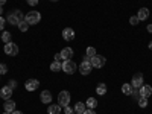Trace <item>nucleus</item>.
Masks as SVG:
<instances>
[{
  "mask_svg": "<svg viewBox=\"0 0 152 114\" xmlns=\"http://www.w3.org/2000/svg\"><path fill=\"white\" fill-rule=\"evenodd\" d=\"M87 108H90V110H94L97 107V99L96 97H88L87 99V102H85Z\"/></svg>",
  "mask_w": 152,
  "mask_h": 114,
  "instance_id": "19",
  "label": "nucleus"
},
{
  "mask_svg": "<svg viewBox=\"0 0 152 114\" xmlns=\"http://www.w3.org/2000/svg\"><path fill=\"white\" fill-rule=\"evenodd\" d=\"M50 2H58V0H50Z\"/></svg>",
  "mask_w": 152,
  "mask_h": 114,
  "instance_id": "41",
  "label": "nucleus"
},
{
  "mask_svg": "<svg viewBox=\"0 0 152 114\" xmlns=\"http://www.w3.org/2000/svg\"><path fill=\"white\" fill-rule=\"evenodd\" d=\"M131 85H132V88H137V90H138V88L143 85V75H142V73H135V75L132 76Z\"/></svg>",
  "mask_w": 152,
  "mask_h": 114,
  "instance_id": "8",
  "label": "nucleus"
},
{
  "mask_svg": "<svg viewBox=\"0 0 152 114\" xmlns=\"http://www.w3.org/2000/svg\"><path fill=\"white\" fill-rule=\"evenodd\" d=\"M73 110L76 111V114H84V111L87 110V105L84 102H76L75 107H73Z\"/></svg>",
  "mask_w": 152,
  "mask_h": 114,
  "instance_id": "18",
  "label": "nucleus"
},
{
  "mask_svg": "<svg viewBox=\"0 0 152 114\" xmlns=\"http://www.w3.org/2000/svg\"><path fill=\"white\" fill-rule=\"evenodd\" d=\"M55 61H62V58H61V53H56V55H55Z\"/></svg>",
  "mask_w": 152,
  "mask_h": 114,
  "instance_id": "34",
  "label": "nucleus"
},
{
  "mask_svg": "<svg viewBox=\"0 0 152 114\" xmlns=\"http://www.w3.org/2000/svg\"><path fill=\"white\" fill-rule=\"evenodd\" d=\"M2 114H11V113H6V111H5V113H2Z\"/></svg>",
  "mask_w": 152,
  "mask_h": 114,
  "instance_id": "40",
  "label": "nucleus"
},
{
  "mask_svg": "<svg viewBox=\"0 0 152 114\" xmlns=\"http://www.w3.org/2000/svg\"><path fill=\"white\" fill-rule=\"evenodd\" d=\"M24 21H26L29 26H34V24H38L41 21V14L38 11H29L26 15H24Z\"/></svg>",
  "mask_w": 152,
  "mask_h": 114,
  "instance_id": "2",
  "label": "nucleus"
},
{
  "mask_svg": "<svg viewBox=\"0 0 152 114\" xmlns=\"http://www.w3.org/2000/svg\"><path fill=\"white\" fill-rule=\"evenodd\" d=\"M3 50H5V53L8 55V56H15V55H18V46L15 44V43H6L5 44V47H3Z\"/></svg>",
  "mask_w": 152,
  "mask_h": 114,
  "instance_id": "4",
  "label": "nucleus"
},
{
  "mask_svg": "<svg viewBox=\"0 0 152 114\" xmlns=\"http://www.w3.org/2000/svg\"><path fill=\"white\" fill-rule=\"evenodd\" d=\"M3 14V6H0V15Z\"/></svg>",
  "mask_w": 152,
  "mask_h": 114,
  "instance_id": "38",
  "label": "nucleus"
},
{
  "mask_svg": "<svg viewBox=\"0 0 152 114\" xmlns=\"http://www.w3.org/2000/svg\"><path fill=\"white\" fill-rule=\"evenodd\" d=\"M38 87H40V81L38 79H28L26 84H24V88H26L28 91H35Z\"/></svg>",
  "mask_w": 152,
  "mask_h": 114,
  "instance_id": "9",
  "label": "nucleus"
},
{
  "mask_svg": "<svg viewBox=\"0 0 152 114\" xmlns=\"http://www.w3.org/2000/svg\"><path fill=\"white\" fill-rule=\"evenodd\" d=\"M8 85H9V87L12 88V90H14V88L17 87V81H15V79H11V81L8 82Z\"/></svg>",
  "mask_w": 152,
  "mask_h": 114,
  "instance_id": "31",
  "label": "nucleus"
},
{
  "mask_svg": "<svg viewBox=\"0 0 152 114\" xmlns=\"http://www.w3.org/2000/svg\"><path fill=\"white\" fill-rule=\"evenodd\" d=\"M122 93L131 96V93H132V85H131V84H123V85H122Z\"/></svg>",
  "mask_w": 152,
  "mask_h": 114,
  "instance_id": "22",
  "label": "nucleus"
},
{
  "mask_svg": "<svg viewBox=\"0 0 152 114\" xmlns=\"http://www.w3.org/2000/svg\"><path fill=\"white\" fill-rule=\"evenodd\" d=\"M50 70H52V72H59V70H62V62H61V61H53L52 64H50Z\"/></svg>",
  "mask_w": 152,
  "mask_h": 114,
  "instance_id": "21",
  "label": "nucleus"
},
{
  "mask_svg": "<svg viewBox=\"0 0 152 114\" xmlns=\"http://www.w3.org/2000/svg\"><path fill=\"white\" fill-rule=\"evenodd\" d=\"M28 2V5H31V6H37L38 5V0H26Z\"/></svg>",
  "mask_w": 152,
  "mask_h": 114,
  "instance_id": "32",
  "label": "nucleus"
},
{
  "mask_svg": "<svg viewBox=\"0 0 152 114\" xmlns=\"http://www.w3.org/2000/svg\"><path fill=\"white\" fill-rule=\"evenodd\" d=\"M129 23L132 24V26H135V24L140 23V20H138V17H137V15H132V17L129 18Z\"/></svg>",
  "mask_w": 152,
  "mask_h": 114,
  "instance_id": "27",
  "label": "nucleus"
},
{
  "mask_svg": "<svg viewBox=\"0 0 152 114\" xmlns=\"http://www.w3.org/2000/svg\"><path fill=\"white\" fill-rule=\"evenodd\" d=\"M59 53H61V58L64 59V61L66 59H72L73 58V49L72 47H64Z\"/></svg>",
  "mask_w": 152,
  "mask_h": 114,
  "instance_id": "14",
  "label": "nucleus"
},
{
  "mask_svg": "<svg viewBox=\"0 0 152 114\" xmlns=\"http://www.w3.org/2000/svg\"><path fill=\"white\" fill-rule=\"evenodd\" d=\"M47 114H61V107L58 104H50L47 107Z\"/></svg>",
  "mask_w": 152,
  "mask_h": 114,
  "instance_id": "17",
  "label": "nucleus"
},
{
  "mask_svg": "<svg viewBox=\"0 0 152 114\" xmlns=\"http://www.w3.org/2000/svg\"><path fill=\"white\" fill-rule=\"evenodd\" d=\"M24 20V15H23V12L20 9H14V11H11L8 17H6V21L9 24H12V26H18V23Z\"/></svg>",
  "mask_w": 152,
  "mask_h": 114,
  "instance_id": "1",
  "label": "nucleus"
},
{
  "mask_svg": "<svg viewBox=\"0 0 152 114\" xmlns=\"http://www.w3.org/2000/svg\"><path fill=\"white\" fill-rule=\"evenodd\" d=\"M146 29H148L149 34H152V24H148V28H146Z\"/></svg>",
  "mask_w": 152,
  "mask_h": 114,
  "instance_id": "35",
  "label": "nucleus"
},
{
  "mask_svg": "<svg viewBox=\"0 0 152 114\" xmlns=\"http://www.w3.org/2000/svg\"><path fill=\"white\" fill-rule=\"evenodd\" d=\"M137 17H138V20H140V21L148 20V18H149V9H148V8H142V9H138Z\"/></svg>",
  "mask_w": 152,
  "mask_h": 114,
  "instance_id": "16",
  "label": "nucleus"
},
{
  "mask_svg": "<svg viewBox=\"0 0 152 114\" xmlns=\"http://www.w3.org/2000/svg\"><path fill=\"white\" fill-rule=\"evenodd\" d=\"M11 114H23V113H21V111H17V110H15V111H12Z\"/></svg>",
  "mask_w": 152,
  "mask_h": 114,
  "instance_id": "36",
  "label": "nucleus"
},
{
  "mask_svg": "<svg viewBox=\"0 0 152 114\" xmlns=\"http://www.w3.org/2000/svg\"><path fill=\"white\" fill-rule=\"evenodd\" d=\"M5 3H6V0H0V6H3Z\"/></svg>",
  "mask_w": 152,
  "mask_h": 114,
  "instance_id": "37",
  "label": "nucleus"
},
{
  "mask_svg": "<svg viewBox=\"0 0 152 114\" xmlns=\"http://www.w3.org/2000/svg\"><path fill=\"white\" fill-rule=\"evenodd\" d=\"M90 62H91V66H93L94 69H100V67L105 66L107 59H105V56H102V55H96V56H93V58L90 59Z\"/></svg>",
  "mask_w": 152,
  "mask_h": 114,
  "instance_id": "6",
  "label": "nucleus"
},
{
  "mask_svg": "<svg viewBox=\"0 0 152 114\" xmlns=\"http://www.w3.org/2000/svg\"><path fill=\"white\" fill-rule=\"evenodd\" d=\"M84 114H96V113H94V110H90V108H87V110L84 111Z\"/></svg>",
  "mask_w": 152,
  "mask_h": 114,
  "instance_id": "33",
  "label": "nucleus"
},
{
  "mask_svg": "<svg viewBox=\"0 0 152 114\" xmlns=\"http://www.w3.org/2000/svg\"><path fill=\"white\" fill-rule=\"evenodd\" d=\"M85 55H87L88 58L96 56V55H97V53H96V49H94V47H91V46H90V47H87V53H85Z\"/></svg>",
  "mask_w": 152,
  "mask_h": 114,
  "instance_id": "25",
  "label": "nucleus"
},
{
  "mask_svg": "<svg viewBox=\"0 0 152 114\" xmlns=\"http://www.w3.org/2000/svg\"><path fill=\"white\" fill-rule=\"evenodd\" d=\"M12 88L9 87V85H5L2 90H0V97L2 99H5V100H8V99H11V96H12Z\"/></svg>",
  "mask_w": 152,
  "mask_h": 114,
  "instance_id": "12",
  "label": "nucleus"
},
{
  "mask_svg": "<svg viewBox=\"0 0 152 114\" xmlns=\"http://www.w3.org/2000/svg\"><path fill=\"white\" fill-rule=\"evenodd\" d=\"M138 93H140V96H143V97H149L152 94V87L143 84L140 88H138Z\"/></svg>",
  "mask_w": 152,
  "mask_h": 114,
  "instance_id": "13",
  "label": "nucleus"
},
{
  "mask_svg": "<svg viewBox=\"0 0 152 114\" xmlns=\"http://www.w3.org/2000/svg\"><path fill=\"white\" fill-rule=\"evenodd\" d=\"M149 49H151V50H152V41H151V43H149Z\"/></svg>",
  "mask_w": 152,
  "mask_h": 114,
  "instance_id": "39",
  "label": "nucleus"
},
{
  "mask_svg": "<svg viewBox=\"0 0 152 114\" xmlns=\"http://www.w3.org/2000/svg\"><path fill=\"white\" fill-rule=\"evenodd\" d=\"M64 113H66V114H75V110L67 105V107H64Z\"/></svg>",
  "mask_w": 152,
  "mask_h": 114,
  "instance_id": "29",
  "label": "nucleus"
},
{
  "mask_svg": "<svg viewBox=\"0 0 152 114\" xmlns=\"http://www.w3.org/2000/svg\"><path fill=\"white\" fill-rule=\"evenodd\" d=\"M6 72H8V66L2 62V64H0V76H2V75H5Z\"/></svg>",
  "mask_w": 152,
  "mask_h": 114,
  "instance_id": "28",
  "label": "nucleus"
},
{
  "mask_svg": "<svg viewBox=\"0 0 152 114\" xmlns=\"http://www.w3.org/2000/svg\"><path fill=\"white\" fill-rule=\"evenodd\" d=\"M75 37H76V34L72 28H64V31H62V38H64L66 41H73Z\"/></svg>",
  "mask_w": 152,
  "mask_h": 114,
  "instance_id": "10",
  "label": "nucleus"
},
{
  "mask_svg": "<svg viewBox=\"0 0 152 114\" xmlns=\"http://www.w3.org/2000/svg\"><path fill=\"white\" fill-rule=\"evenodd\" d=\"M69 104H70V93H69L67 90L61 91V93L58 94V105H59V107H67Z\"/></svg>",
  "mask_w": 152,
  "mask_h": 114,
  "instance_id": "5",
  "label": "nucleus"
},
{
  "mask_svg": "<svg viewBox=\"0 0 152 114\" xmlns=\"http://www.w3.org/2000/svg\"><path fill=\"white\" fill-rule=\"evenodd\" d=\"M5 24H6V20H5L2 15H0V31H3V29H5Z\"/></svg>",
  "mask_w": 152,
  "mask_h": 114,
  "instance_id": "30",
  "label": "nucleus"
},
{
  "mask_svg": "<svg viewBox=\"0 0 152 114\" xmlns=\"http://www.w3.org/2000/svg\"><path fill=\"white\" fill-rule=\"evenodd\" d=\"M40 99H41V102H43V104L50 105V104H52V93H50L49 90H44V91H41Z\"/></svg>",
  "mask_w": 152,
  "mask_h": 114,
  "instance_id": "11",
  "label": "nucleus"
},
{
  "mask_svg": "<svg viewBox=\"0 0 152 114\" xmlns=\"http://www.w3.org/2000/svg\"><path fill=\"white\" fill-rule=\"evenodd\" d=\"M137 104H138V107H140V108H146L148 107V97L140 96V97L137 99Z\"/></svg>",
  "mask_w": 152,
  "mask_h": 114,
  "instance_id": "24",
  "label": "nucleus"
},
{
  "mask_svg": "<svg viewBox=\"0 0 152 114\" xmlns=\"http://www.w3.org/2000/svg\"><path fill=\"white\" fill-rule=\"evenodd\" d=\"M15 100H12V99H8L5 100V105H3V110L6 113H12V111H15Z\"/></svg>",
  "mask_w": 152,
  "mask_h": 114,
  "instance_id": "15",
  "label": "nucleus"
},
{
  "mask_svg": "<svg viewBox=\"0 0 152 114\" xmlns=\"http://www.w3.org/2000/svg\"><path fill=\"white\" fill-rule=\"evenodd\" d=\"M18 29H20L21 32H26V31L29 29V24L23 20V21H20V23H18Z\"/></svg>",
  "mask_w": 152,
  "mask_h": 114,
  "instance_id": "26",
  "label": "nucleus"
},
{
  "mask_svg": "<svg viewBox=\"0 0 152 114\" xmlns=\"http://www.w3.org/2000/svg\"><path fill=\"white\" fill-rule=\"evenodd\" d=\"M11 40H12V34L8 32V31H3V34H2V41L6 44V43H11Z\"/></svg>",
  "mask_w": 152,
  "mask_h": 114,
  "instance_id": "23",
  "label": "nucleus"
},
{
  "mask_svg": "<svg viewBox=\"0 0 152 114\" xmlns=\"http://www.w3.org/2000/svg\"><path fill=\"white\" fill-rule=\"evenodd\" d=\"M79 72H81V75H84V76H87V75H90V72H91V69H93V66H91V62L90 61H82L81 64H79Z\"/></svg>",
  "mask_w": 152,
  "mask_h": 114,
  "instance_id": "7",
  "label": "nucleus"
},
{
  "mask_svg": "<svg viewBox=\"0 0 152 114\" xmlns=\"http://www.w3.org/2000/svg\"><path fill=\"white\" fill-rule=\"evenodd\" d=\"M62 72L67 73V75H73L76 72V62L72 59H66L62 61Z\"/></svg>",
  "mask_w": 152,
  "mask_h": 114,
  "instance_id": "3",
  "label": "nucleus"
},
{
  "mask_svg": "<svg viewBox=\"0 0 152 114\" xmlns=\"http://www.w3.org/2000/svg\"><path fill=\"white\" fill-rule=\"evenodd\" d=\"M107 90H108V88H107V85H105L104 82H100V84L96 87V93H97L99 96H104V94H107Z\"/></svg>",
  "mask_w": 152,
  "mask_h": 114,
  "instance_id": "20",
  "label": "nucleus"
}]
</instances>
